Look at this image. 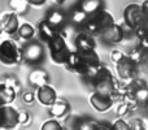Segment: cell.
<instances>
[{"mask_svg": "<svg viewBox=\"0 0 148 130\" xmlns=\"http://www.w3.org/2000/svg\"><path fill=\"white\" fill-rule=\"evenodd\" d=\"M112 23H114V18H113L112 13L108 12L105 8H103L94 14L88 16L87 21L83 25V29L84 31L90 34H99L100 35Z\"/></svg>", "mask_w": 148, "mask_h": 130, "instance_id": "cell-1", "label": "cell"}, {"mask_svg": "<svg viewBox=\"0 0 148 130\" xmlns=\"http://www.w3.org/2000/svg\"><path fill=\"white\" fill-rule=\"evenodd\" d=\"M23 61L22 50L13 39H5L0 43V64L5 66H14Z\"/></svg>", "mask_w": 148, "mask_h": 130, "instance_id": "cell-2", "label": "cell"}, {"mask_svg": "<svg viewBox=\"0 0 148 130\" xmlns=\"http://www.w3.org/2000/svg\"><path fill=\"white\" fill-rule=\"evenodd\" d=\"M47 44H48L49 56H51L52 61H53L55 64L64 65L68 56H69L70 50H69V47H68L65 36L61 34V31H60L55 38H52Z\"/></svg>", "mask_w": 148, "mask_h": 130, "instance_id": "cell-3", "label": "cell"}, {"mask_svg": "<svg viewBox=\"0 0 148 130\" xmlns=\"http://www.w3.org/2000/svg\"><path fill=\"white\" fill-rule=\"evenodd\" d=\"M122 18L125 25L133 31H135L140 26L146 25L147 22L146 17L142 12L140 4H136V3H130V4L125 5L122 12Z\"/></svg>", "mask_w": 148, "mask_h": 130, "instance_id": "cell-4", "label": "cell"}, {"mask_svg": "<svg viewBox=\"0 0 148 130\" xmlns=\"http://www.w3.org/2000/svg\"><path fill=\"white\" fill-rule=\"evenodd\" d=\"M116 70L122 81H130L138 76L139 64L135 63L129 55H125L118 63H116Z\"/></svg>", "mask_w": 148, "mask_h": 130, "instance_id": "cell-5", "label": "cell"}, {"mask_svg": "<svg viewBox=\"0 0 148 130\" xmlns=\"http://www.w3.org/2000/svg\"><path fill=\"white\" fill-rule=\"evenodd\" d=\"M74 47L79 55H88L96 51V41L92 34L87 31H81L74 38Z\"/></svg>", "mask_w": 148, "mask_h": 130, "instance_id": "cell-6", "label": "cell"}, {"mask_svg": "<svg viewBox=\"0 0 148 130\" xmlns=\"http://www.w3.org/2000/svg\"><path fill=\"white\" fill-rule=\"evenodd\" d=\"M18 122V111L12 107V104L0 105V128L14 129Z\"/></svg>", "mask_w": 148, "mask_h": 130, "instance_id": "cell-7", "label": "cell"}, {"mask_svg": "<svg viewBox=\"0 0 148 130\" xmlns=\"http://www.w3.org/2000/svg\"><path fill=\"white\" fill-rule=\"evenodd\" d=\"M22 57L29 64H38L44 59V50L38 42H30L22 48Z\"/></svg>", "mask_w": 148, "mask_h": 130, "instance_id": "cell-8", "label": "cell"}, {"mask_svg": "<svg viewBox=\"0 0 148 130\" xmlns=\"http://www.w3.org/2000/svg\"><path fill=\"white\" fill-rule=\"evenodd\" d=\"M90 104L97 112H108L109 109H112L113 104H114V98L95 91L90 96Z\"/></svg>", "mask_w": 148, "mask_h": 130, "instance_id": "cell-9", "label": "cell"}, {"mask_svg": "<svg viewBox=\"0 0 148 130\" xmlns=\"http://www.w3.org/2000/svg\"><path fill=\"white\" fill-rule=\"evenodd\" d=\"M125 29L122 28L121 25L118 23H112L110 26H108L101 34V39L105 42V43H109V44H118L125 39Z\"/></svg>", "mask_w": 148, "mask_h": 130, "instance_id": "cell-10", "label": "cell"}, {"mask_svg": "<svg viewBox=\"0 0 148 130\" xmlns=\"http://www.w3.org/2000/svg\"><path fill=\"white\" fill-rule=\"evenodd\" d=\"M64 65L66 66L68 70L77 73V74H81V76H86L87 69H88V65L86 64V61L82 59V56L75 50L69 52V56H68Z\"/></svg>", "mask_w": 148, "mask_h": 130, "instance_id": "cell-11", "label": "cell"}, {"mask_svg": "<svg viewBox=\"0 0 148 130\" xmlns=\"http://www.w3.org/2000/svg\"><path fill=\"white\" fill-rule=\"evenodd\" d=\"M35 96H36V100H38L42 105H44V107L52 105L55 103V100L57 99L56 90H55L49 83L38 87V89H36V92H35Z\"/></svg>", "mask_w": 148, "mask_h": 130, "instance_id": "cell-12", "label": "cell"}, {"mask_svg": "<svg viewBox=\"0 0 148 130\" xmlns=\"http://www.w3.org/2000/svg\"><path fill=\"white\" fill-rule=\"evenodd\" d=\"M16 98H17V89L5 81L0 82V105L12 104Z\"/></svg>", "mask_w": 148, "mask_h": 130, "instance_id": "cell-13", "label": "cell"}, {"mask_svg": "<svg viewBox=\"0 0 148 130\" xmlns=\"http://www.w3.org/2000/svg\"><path fill=\"white\" fill-rule=\"evenodd\" d=\"M3 23H4V31L8 35H14L17 34L18 28H20V21H18V16L16 12H9L5 13L1 17Z\"/></svg>", "mask_w": 148, "mask_h": 130, "instance_id": "cell-14", "label": "cell"}, {"mask_svg": "<svg viewBox=\"0 0 148 130\" xmlns=\"http://www.w3.org/2000/svg\"><path fill=\"white\" fill-rule=\"evenodd\" d=\"M38 31H39V36H40L42 41L48 43L52 38H55L60 33V29L55 28L47 20H42L38 25Z\"/></svg>", "mask_w": 148, "mask_h": 130, "instance_id": "cell-15", "label": "cell"}, {"mask_svg": "<svg viewBox=\"0 0 148 130\" xmlns=\"http://www.w3.org/2000/svg\"><path fill=\"white\" fill-rule=\"evenodd\" d=\"M68 112H69V103L65 99H59L57 98L53 104L49 105V115L52 117H56V118L64 117Z\"/></svg>", "mask_w": 148, "mask_h": 130, "instance_id": "cell-16", "label": "cell"}, {"mask_svg": "<svg viewBox=\"0 0 148 130\" xmlns=\"http://www.w3.org/2000/svg\"><path fill=\"white\" fill-rule=\"evenodd\" d=\"M29 81H30V83L33 85L34 87L38 89V87L43 86V85L49 83V76L46 70H43V69H36V70H33L30 73Z\"/></svg>", "mask_w": 148, "mask_h": 130, "instance_id": "cell-17", "label": "cell"}, {"mask_svg": "<svg viewBox=\"0 0 148 130\" xmlns=\"http://www.w3.org/2000/svg\"><path fill=\"white\" fill-rule=\"evenodd\" d=\"M84 13H87L88 16L96 13L97 10L103 9L104 8V3L103 0H81L78 5Z\"/></svg>", "mask_w": 148, "mask_h": 130, "instance_id": "cell-18", "label": "cell"}, {"mask_svg": "<svg viewBox=\"0 0 148 130\" xmlns=\"http://www.w3.org/2000/svg\"><path fill=\"white\" fill-rule=\"evenodd\" d=\"M46 20L48 21L51 25H53L55 28L61 29L62 25L65 23V21H66V14H65L61 9H51Z\"/></svg>", "mask_w": 148, "mask_h": 130, "instance_id": "cell-19", "label": "cell"}, {"mask_svg": "<svg viewBox=\"0 0 148 130\" xmlns=\"http://www.w3.org/2000/svg\"><path fill=\"white\" fill-rule=\"evenodd\" d=\"M17 34H18V36H20L21 39L30 41V39L34 36V34H35V28H34L31 23H29V22L20 23V28H18Z\"/></svg>", "mask_w": 148, "mask_h": 130, "instance_id": "cell-20", "label": "cell"}, {"mask_svg": "<svg viewBox=\"0 0 148 130\" xmlns=\"http://www.w3.org/2000/svg\"><path fill=\"white\" fill-rule=\"evenodd\" d=\"M70 18H72V22L74 23V25H77V26H83L84 22L87 21V18H88V14H87V13H84L79 7H77L75 9L73 10V13H72V16H70Z\"/></svg>", "mask_w": 148, "mask_h": 130, "instance_id": "cell-21", "label": "cell"}, {"mask_svg": "<svg viewBox=\"0 0 148 130\" xmlns=\"http://www.w3.org/2000/svg\"><path fill=\"white\" fill-rule=\"evenodd\" d=\"M129 56H130L135 63L140 64V63L147 57V52H146V51H143V50H142L140 47L138 46V47H135V48H134L133 51L130 52V54H129Z\"/></svg>", "mask_w": 148, "mask_h": 130, "instance_id": "cell-22", "label": "cell"}, {"mask_svg": "<svg viewBox=\"0 0 148 130\" xmlns=\"http://www.w3.org/2000/svg\"><path fill=\"white\" fill-rule=\"evenodd\" d=\"M134 98L138 103H143V104H147L148 102V87L143 86L140 89H138L135 92H134Z\"/></svg>", "mask_w": 148, "mask_h": 130, "instance_id": "cell-23", "label": "cell"}, {"mask_svg": "<svg viewBox=\"0 0 148 130\" xmlns=\"http://www.w3.org/2000/svg\"><path fill=\"white\" fill-rule=\"evenodd\" d=\"M42 129L43 130H62V126H61V124L57 121V118L53 117V118L47 120L46 122L42 125Z\"/></svg>", "mask_w": 148, "mask_h": 130, "instance_id": "cell-24", "label": "cell"}, {"mask_svg": "<svg viewBox=\"0 0 148 130\" xmlns=\"http://www.w3.org/2000/svg\"><path fill=\"white\" fill-rule=\"evenodd\" d=\"M26 5L27 1H23V0H10V7L13 8V12H23L26 9Z\"/></svg>", "mask_w": 148, "mask_h": 130, "instance_id": "cell-25", "label": "cell"}, {"mask_svg": "<svg viewBox=\"0 0 148 130\" xmlns=\"http://www.w3.org/2000/svg\"><path fill=\"white\" fill-rule=\"evenodd\" d=\"M35 99H36V96H35V92L34 91H26V92H23V95H22V102L25 103L26 105H33Z\"/></svg>", "mask_w": 148, "mask_h": 130, "instance_id": "cell-26", "label": "cell"}, {"mask_svg": "<svg viewBox=\"0 0 148 130\" xmlns=\"http://www.w3.org/2000/svg\"><path fill=\"white\" fill-rule=\"evenodd\" d=\"M112 129H116V130H127V129H131L130 125L126 122L123 118H118L112 124Z\"/></svg>", "mask_w": 148, "mask_h": 130, "instance_id": "cell-27", "label": "cell"}, {"mask_svg": "<svg viewBox=\"0 0 148 130\" xmlns=\"http://www.w3.org/2000/svg\"><path fill=\"white\" fill-rule=\"evenodd\" d=\"M29 121H30V115H29L27 111H25V109L18 111V122L25 125V124H27Z\"/></svg>", "mask_w": 148, "mask_h": 130, "instance_id": "cell-28", "label": "cell"}, {"mask_svg": "<svg viewBox=\"0 0 148 130\" xmlns=\"http://www.w3.org/2000/svg\"><path fill=\"white\" fill-rule=\"evenodd\" d=\"M138 39H139V44H138V46L140 47L143 51H146L148 54V31H147V33H144L143 35H140Z\"/></svg>", "mask_w": 148, "mask_h": 130, "instance_id": "cell-29", "label": "cell"}, {"mask_svg": "<svg viewBox=\"0 0 148 130\" xmlns=\"http://www.w3.org/2000/svg\"><path fill=\"white\" fill-rule=\"evenodd\" d=\"M125 52H122V51H120V50H113L112 51V54H110V59H112V61L114 63H118L121 59H122L123 56H125Z\"/></svg>", "mask_w": 148, "mask_h": 130, "instance_id": "cell-30", "label": "cell"}, {"mask_svg": "<svg viewBox=\"0 0 148 130\" xmlns=\"http://www.w3.org/2000/svg\"><path fill=\"white\" fill-rule=\"evenodd\" d=\"M95 129H108V130H110L112 129V125L110 124H107V122H103V121H100V122H97L96 121V124H95Z\"/></svg>", "mask_w": 148, "mask_h": 130, "instance_id": "cell-31", "label": "cell"}, {"mask_svg": "<svg viewBox=\"0 0 148 130\" xmlns=\"http://www.w3.org/2000/svg\"><path fill=\"white\" fill-rule=\"evenodd\" d=\"M47 0H27L29 5H33V7H42L43 4H46Z\"/></svg>", "mask_w": 148, "mask_h": 130, "instance_id": "cell-32", "label": "cell"}, {"mask_svg": "<svg viewBox=\"0 0 148 130\" xmlns=\"http://www.w3.org/2000/svg\"><path fill=\"white\" fill-rule=\"evenodd\" d=\"M140 7H142V12H143L146 20H148V0H144V1L140 4Z\"/></svg>", "mask_w": 148, "mask_h": 130, "instance_id": "cell-33", "label": "cell"}, {"mask_svg": "<svg viewBox=\"0 0 148 130\" xmlns=\"http://www.w3.org/2000/svg\"><path fill=\"white\" fill-rule=\"evenodd\" d=\"M56 3H59V4H62V3H65V0H56Z\"/></svg>", "mask_w": 148, "mask_h": 130, "instance_id": "cell-34", "label": "cell"}, {"mask_svg": "<svg viewBox=\"0 0 148 130\" xmlns=\"http://www.w3.org/2000/svg\"><path fill=\"white\" fill-rule=\"evenodd\" d=\"M146 28H147V31H148V20H147V22H146Z\"/></svg>", "mask_w": 148, "mask_h": 130, "instance_id": "cell-35", "label": "cell"}, {"mask_svg": "<svg viewBox=\"0 0 148 130\" xmlns=\"http://www.w3.org/2000/svg\"><path fill=\"white\" fill-rule=\"evenodd\" d=\"M146 59H148V54H147V57H146Z\"/></svg>", "mask_w": 148, "mask_h": 130, "instance_id": "cell-36", "label": "cell"}, {"mask_svg": "<svg viewBox=\"0 0 148 130\" xmlns=\"http://www.w3.org/2000/svg\"><path fill=\"white\" fill-rule=\"evenodd\" d=\"M23 1H27V0H23ZM27 4H29V3H27Z\"/></svg>", "mask_w": 148, "mask_h": 130, "instance_id": "cell-37", "label": "cell"}, {"mask_svg": "<svg viewBox=\"0 0 148 130\" xmlns=\"http://www.w3.org/2000/svg\"><path fill=\"white\" fill-rule=\"evenodd\" d=\"M147 107H148V102H147Z\"/></svg>", "mask_w": 148, "mask_h": 130, "instance_id": "cell-38", "label": "cell"}]
</instances>
